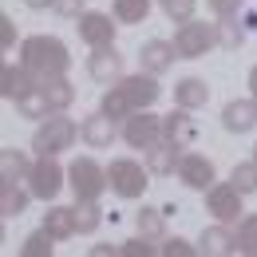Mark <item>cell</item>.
Listing matches in <instances>:
<instances>
[{
    "label": "cell",
    "mask_w": 257,
    "mask_h": 257,
    "mask_svg": "<svg viewBox=\"0 0 257 257\" xmlns=\"http://www.w3.org/2000/svg\"><path fill=\"white\" fill-rule=\"evenodd\" d=\"M87 71H91V79H95V83H103V87L119 83V79H123V56L115 52V44H111V48H91Z\"/></svg>",
    "instance_id": "obj_12"
},
{
    "label": "cell",
    "mask_w": 257,
    "mask_h": 257,
    "mask_svg": "<svg viewBox=\"0 0 257 257\" xmlns=\"http://www.w3.org/2000/svg\"><path fill=\"white\" fill-rule=\"evenodd\" d=\"M214 44H218V24H206V20H186V24H178V32H174L178 60H198V56H206Z\"/></svg>",
    "instance_id": "obj_5"
},
{
    "label": "cell",
    "mask_w": 257,
    "mask_h": 257,
    "mask_svg": "<svg viewBox=\"0 0 257 257\" xmlns=\"http://www.w3.org/2000/svg\"><path fill=\"white\" fill-rule=\"evenodd\" d=\"M229 182H233L241 194H253V190H257V162L249 159V162H241V166H233Z\"/></svg>",
    "instance_id": "obj_31"
},
{
    "label": "cell",
    "mask_w": 257,
    "mask_h": 257,
    "mask_svg": "<svg viewBox=\"0 0 257 257\" xmlns=\"http://www.w3.org/2000/svg\"><path fill=\"white\" fill-rule=\"evenodd\" d=\"M79 135H83V143H87L91 151H107V147L115 143V119L99 111V115H91V119H83Z\"/></svg>",
    "instance_id": "obj_17"
},
{
    "label": "cell",
    "mask_w": 257,
    "mask_h": 257,
    "mask_svg": "<svg viewBox=\"0 0 257 257\" xmlns=\"http://www.w3.org/2000/svg\"><path fill=\"white\" fill-rule=\"evenodd\" d=\"M119 253H123V257H151V253H155V245H151V237L139 233V237H131V241L119 245Z\"/></svg>",
    "instance_id": "obj_34"
},
{
    "label": "cell",
    "mask_w": 257,
    "mask_h": 257,
    "mask_svg": "<svg viewBox=\"0 0 257 257\" xmlns=\"http://www.w3.org/2000/svg\"><path fill=\"white\" fill-rule=\"evenodd\" d=\"M178 178H182L190 190H210V186H214V178H218V170H214V162L206 159V155L186 151L182 162H178Z\"/></svg>",
    "instance_id": "obj_11"
},
{
    "label": "cell",
    "mask_w": 257,
    "mask_h": 257,
    "mask_svg": "<svg viewBox=\"0 0 257 257\" xmlns=\"http://www.w3.org/2000/svg\"><path fill=\"white\" fill-rule=\"evenodd\" d=\"M241 198H245V194L237 190L233 182H214V186L206 190V206H210V214H214L218 222L233 225V222H241V218H245Z\"/></svg>",
    "instance_id": "obj_8"
},
{
    "label": "cell",
    "mask_w": 257,
    "mask_h": 257,
    "mask_svg": "<svg viewBox=\"0 0 257 257\" xmlns=\"http://www.w3.org/2000/svg\"><path fill=\"white\" fill-rule=\"evenodd\" d=\"M75 139H83V135H79V127L67 119L64 111H56V115H48V119L36 127L32 151H36V155H60V151H67Z\"/></svg>",
    "instance_id": "obj_3"
},
{
    "label": "cell",
    "mask_w": 257,
    "mask_h": 257,
    "mask_svg": "<svg viewBox=\"0 0 257 257\" xmlns=\"http://www.w3.org/2000/svg\"><path fill=\"white\" fill-rule=\"evenodd\" d=\"M253 162H257V147H253Z\"/></svg>",
    "instance_id": "obj_43"
},
{
    "label": "cell",
    "mask_w": 257,
    "mask_h": 257,
    "mask_svg": "<svg viewBox=\"0 0 257 257\" xmlns=\"http://www.w3.org/2000/svg\"><path fill=\"white\" fill-rule=\"evenodd\" d=\"M147 155V166H151V174H174L178 170V162H182V147L178 143H170V139H159L151 151H143Z\"/></svg>",
    "instance_id": "obj_18"
},
{
    "label": "cell",
    "mask_w": 257,
    "mask_h": 257,
    "mask_svg": "<svg viewBox=\"0 0 257 257\" xmlns=\"http://www.w3.org/2000/svg\"><path fill=\"white\" fill-rule=\"evenodd\" d=\"M28 190H32V198H40V202H52L56 194L64 190V170H60L56 155H40V159L32 162V170H28Z\"/></svg>",
    "instance_id": "obj_7"
},
{
    "label": "cell",
    "mask_w": 257,
    "mask_h": 257,
    "mask_svg": "<svg viewBox=\"0 0 257 257\" xmlns=\"http://www.w3.org/2000/svg\"><path fill=\"white\" fill-rule=\"evenodd\" d=\"M206 99H210V87H206V79H198V75H186V79H178L174 83V103L178 107H206Z\"/></svg>",
    "instance_id": "obj_21"
},
{
    "label": "cell",
    "mask_w": 257,
    "mask_h": 257,
    "mask_svg": "<svg viewBox=\"0 0 257 257\" xmlns=\"http://www.w3.org/2000/svg\"><path fill=\"white\" fill-rule=\"evenodd\" d=\"M107 182H111V190L119 198H143L147 186H151V166H143L135 159H111Z\"/></svg>",
    "instance_id": "obj_4"
},
{
    "label": "cell",
    "mask_w": 257,
    "mask_h": 257,
    "mask_svg": "<svg viewBox=\"0 0 257 257\" xmlns=\"http://www.w3.org/2000/svg\"><path fill=\"white\" fill-rule=\"evenodd\" d=\"M75 218H79V233H95L99 222H103V210L95 206V198L91 202H75Z\"/></svg>",
    "instance_id": "obj_30"
},
{
    "label": "cell",
    "mask_w": 257,
    "mask_h": 257,
    "mask_svg": "<svg viewBox=\"0 0 257 257\" xmlns=\"http://www.w3.org/2000/svg\"><path fill=\"white\" fill-rule=\"evenodd\" d=\"M44 87V95L52 103V111H67L71 103H75V87L67 83V75H56V79H48V83H40Z\"/></svg>",
    "instance_id": "obj_23"
},
{
    "label": "cell",
    "mask_w": 257,
    "mask_h": 257,
    "mask_svg": "<svg viewBox=\"0 0 257 257\" xmlns=\"http://www.w3.org/2000/svg\"><path fill=\"white\" fill-rule=\"evenodd\" d=\"M28 170H32V162L24 151H16V147L0 151V182H20V178H28Z\"/></svg>",
    "instance_id": "obj_22"
},
{
    "label": "cell",
    "mask_w": 257,
    "mask_h": 257,
    "mask_svg": "<svg viewBox=\"0 0 257 257\" xmlns=\"http://www.w3.org/2000/svg\"><path fill=\"white\" fill-rule=\"evenodd\" d=\"M40 87V79H36L28 67L20 64H4V99H24L28 91H36Z\"/></svg>",
    "instance_id": "obj_20"
},
{
    "label": "cell",
    "mask_w": 257,
    "mask_h": 257,
    "mask_svg": "<svg viewBox=\"0 0 257 257\" xmlns=\"http://www.w3.org/2000/svg\"><path fill=\"white\" fill-rule=\"evenodd\" d=\"M123 139L131 151H151L162 139V119L151 111H135L131 119H123Z\"/></svg>",
    "instance_id": "obj_9"
},
{
    "label": "cell",
    "mask_w": 257,
    "mask_h": 257,
    "mask_svg": "<svg viewBox=\"0 0 257 257\" xmlns=\"http://www.w3.org/2000/svg\"><path fill=\"white\" fill-rule=\"evenodd\" d=\"M222 127H225V131H233V135H245V131H253V127H257V103H253V99H233V103H225Z\"/></svg>",
    "instance_id": "obj_15"
},
{
    "label": "cell",
    "mask_w": 257,
    "mask_h": 257,
    "mask_svg": "<svg viewBox=\"0 0 257 257\" xmlns=\"http://www.w3.org/2000/svg\"><path fill=\"white\" fill-rule=\"evenodd\" d=\"M241 20H245V28H257V12H241Z\"/></svg>",
    "instance_id": "obj_41"
},
{
    "label": "cell",
    "mask_w": 257,
    "mask_h": 257,
    "mask_svg": "<svg viewBox=\"0 0 257 257\" xmlns=\"http://www.w3.org/2000/svg\"><path fill=\"white\" fill-rule=\"evenodd\" d=\"M162 139L178 143L182 151H186L194 139H198V127H194V119H190V107H178V111L162 115Z\"/></svg>",
    "instance_id": "obj_13"
},
{
    "label": "cell",
    "mask_w": 257,
    "mask_h": 257,
    "mask_svg": "<svg viewBox=\"0 0 257 257\" xmlns=\"http://www.w3.org/2000/svg\"><path fill=\"white\" fill-rule=\"evenodd\" d=\"M24 4H28V8H52L56 0H24Z\"/></svg>",
    "instance_id": "obj_40"
},
{
    "label": "cell",
    "mask_w": 257,
    "mask_h": 257,
    "mask_svg": "<svg viewBox=\"0 0 257 257\" xmlns=\"http://www.w3.org/2000/svg\"><path fill=\"white\" fill-rule=\"evenodd\" d=\"M162 95L159 79L151 75V71H139V75H123L119 83H111L107 87V95L99 103V111L103 115H111V119H131L135 111H147V107H155Z\"/></svg>",
    "instance_id": "obj_1"
},
{
    "label": "cell",
    "mask_w": 257,
    "mask_h": 257,
    "mask_svg": "<svg viewBox=\"0 0 257 257\" xmlns=\"http://www.w3.org/2000/svg\"><path fill=\"white\" fill-rule=\"evenodd\" d=\"M237 253H249L257 257V214H245L241 222H237Z\"/></svg>",
    "instance_id": "obj_28"
},
{
    "label": "cell",
    "mask_w": 257,
    "mask_h": 257,
    "mask_svg": "<svg viewBox=\"0 0 257 257\" xmlns=\"http://www.w3.org/2000/svg\"><path fill=\"white\" fill-rule=\"evenodd\" d=\"M52 241H56V237L40 225V233L24 237V249H20V253H24V257H52Z\"/></svg>",
    "instance_id": "obj_32"
},
{
    "label": "cell",
    "mask_w": 257,
    "mask_h": 257,
    "mask_svg": "<svg viewBox=\"0 0 257 257\" xmlns=\"http://www.w3.org/2000/svg\"><path fill=\"white\" fill-rule=\"evenodd\" d=\"M52 8H56L60 16H67V20H75L79 12H87V8H83V0H56Z\"/></svg>",
    "instance_id": "obj_36"
},
{
    "label": "cell",
    "mask_w": 257,
    "mask_h": 257,
    "mask_svg": "<svg viewBox=\"0 0 257 257\" xmlns=\"http://www.w3.org/2000/svg\"><path fill=\"white\" fill-rule=\"evenodd\" d=\"M218 44L222 48H241L245 44V28L237 24V16H222L218 20Z\"/></svg>",
    "instance_id": "obj_29"
},
{
    "label": "cell",
    "mask_w": 257,
    "mask_h": 257,
    "mask_svg": "<svg viewBox=\"0 0 257 257\" xmlns=\"http://www.w3.org/2000/svg\"><path fill=\"white\" fill-rule=\"evenodd\" d=\"M16 107H20L24 119H48V115H56L52 103H48V95H44V87H36V91H28L24 99H16Z\"/></svg>",
    "instance_id": "obj_26"
},
{
    "label": "cell",
    "mask_w": 257,
    "mask_h": 257,
    "mask_svg": "<svg viewBox=\"0 0 257 257\" xmlns=\"http://www.w3.org/2000/svg\"><path fill=\"white\" fill-rule=\"evenodd\" d=\"M139 233L151 237V241H162V233H166V210L143 206V210H139Z\"/></svg>",
    "instance_id": "obj_25"
},
{
    "label": "cell",
    "mask_w": 257,
    "mask_h": 257,
    "mask_svg": "<svg viewBox=\"0 0 257 257\" xmlns=\"http://www.w3.org/2000/svg\"><path fill=\"white\" fill-rule=\"evenodd\" d=\"M28 194H32V190H28ZM28 194L20 190L16 182H0V214H4V218H20L24 206H28Z\"/></svg>",
    "instance_id": "obj_24"
},
{
    "label": "cell",
    "mask_w": 257,
    "mask_h": 257,
    "mask_svg": "<svg viewBox=\"0 0 257 257\" xmlns=\"http://www.w3.org/2000/svg\"><path fill=\"white\" fill-rule=\"evenodd\" d=\"M218 16H241V0H206Z\"/></svg>",
    "instance_id": "obj_37"
},
{
    "label": "cell",
    "mask_w": 257,
    "mask_h": 257,
    "mask_svg": "<svg viewBox=\"0 0 257 257\" xmlns=\"http://www.w3.org/2000/svg\"><path fill=\"white\" fill-rule=\"evenodd\" d=\"M67 178H71L75 202H91V198L99 202V194L111 186V182H107V166H99L95 159H75L67 166Z\"/></svg>",
    "instance_id": "obj_6"
},
{
    "label": "cell",
    "mask_w": 257,
    "mask_h": 257,
    "mask_svg": "<svg viewBox=\"0 0 257 257\" xmlns=\"http://www.w3.org/2000/svg\"><path fill=\"white\" fill-rule=\"evenodd\" d=\"M44 229L56 237V241H67L79 233V218H75V206H52L44 214Z\"/></svg>",
    "instance_id": "obj_19"
},
{
    "label": "cell",
    "mask_w": 257,
    "mask_h": 257,
    "mask_svg": "<svg viewBox=\"0 0 257 257\" xmlns=\"http://www.w3.org/2000/svg\"><path fill=\"white\" fill-rule=\"evenodd\" d=\"M75 28H79V40H83L87 48H111L119 24H111L107 12H79V16H75Z\"/></svg>",
    "instance_id": "obj_10"
},
{
    "label": "cell",
    "mask_w": 257,
    "mask_h": 257,
    "mask_svg": "<svg viewBox=\"0 0 257 257\" xmlns=\"http://www.w3.org/2000/svg\"><path fill=\"white\" fill-rule=\"evenodd\" d=\"M139 60H143V71L162 75V71H170V67H174L178 52H174V44H166V40H147V44H143V52H139Z\"/></svg>",
    "instance_id": "obj_14"
},
{
    "label": "cell",
    "mask_w": 257,
    "mask_h": 257,
    "mask_svg": "<svg viewBox=\"0 0 257 257\" xmlns=\"http://www.w3.org/2000/svg\"><path fill=\"white\" fill-rule=\"evenodd\" d=\"M162 257H190V253H198L190 241H182V237H162V249H159Z\"/></svg>",
    "instance_id": "obj_35"
},
{
    "label": "cell",
    "mask_w": 257,
    "mask_h": 257,
    "mask_svg": "<svg viewBox=\"0 0 257 257\" xmlns=\"http://www.w3.org/2000/svg\"><path fill=\"white\" fill-rule=\"evenodd\" d=\"M12 40H16V28H12V20H8V16H0V44H4V48H12Z\"/></svg>",
    "instance_id": "obj_38"
},
{
    "label": "cell",
    "mask_w": 257,
    "mask_h": 257,
    "mask_svg": "<svg viewBox=\"0 0 257 257\" xmlns=\"http://www.w3.org/2000/svg\"><path fill=\"white\" fill-rule=\"evenodd\" d=\"M151 12V0H115V20L119 24H143Z\"/></svg>",
    "instance_id": "obj_27"
},
{
    "label": "cell",
    "mask_w": 257,
    "mask_h": 257,
    "mask_svg": "<svg viewBox=\"0 0 257 257\" xmlns=\"http://www.w3.org/2000/svg\"><path fill=\"white\" fill-rule=\"evenodd\" d=\"M20 64L28 67L40 83H48L56 75H67L71 56H67V44L56 40V36H28L20 44Z\"/></svg>",
    "instance_id": "obj_2"
},
{
    "label": "cell",
    "mask_w": 257,
    "mask_h": 257,
    "mask_svg": "<svg viewBox=\"0 0 257 257\" xmlns=\"http://www.w3.org/2000/svg\"><path fill=\"white\" fill-rule=\"evenodd\" d=\"M198 253H206V257H225V253H237V237L229 233V225H225V222H218V225H210V229H202Z\"/></svg>",
    "instance_id": "obj_16"
},
{
    "label": "cell",
    "mask_w": 257,
    "mask_h": 257,
    "mask_svg": "<svg viewBox=\"0 0 257 257\" xmlns=\"http://www.w3.org/2000/svg\"><path fill=\"white\" fill-rule=\"evenodd\" d=\"M159 8L174 20V24H186L194 20V8H198V0H159Z\"/></svg>",
    "instance_id": "obj_33"
},
{
    "label": "cell",
    "mask_w": 257,
    "mask_h": 257,
    "mask_svg": "<svg viewBox=\"0 0 257 257\" xmlns=\"http://www.w3.org/2000/svg\"><path fill=\"white\" fill-rule=\"evenodd\" d=\"M91 253H95V257H107V253H119V249H115V245H95Z\"/></svg>",
    "instance_id": "obj_39"
},
{
    "label": "cell",
    "mask_w": 257,
    "mask_h": 257,
    "mask_svg": "<svg viewBox=\"0 0 257 257\" xmlns=\"http://www.w3.org/2000/svg\"><path fill=\"white\" fill-rule=\"evenodd\" d=\"M249 91H253V99H257V67L249 71Z\"/></svg>",
    "instance_id": "obj_42"
}]
</instances>
